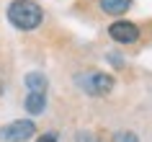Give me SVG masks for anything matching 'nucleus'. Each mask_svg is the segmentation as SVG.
I'll return each instance as SVG.
<instances>
[{"mask_svg": "<svg viewBox=\"0 0 152 142\" xmlns=\"http://www.w3.org/2000/svg\"><path fill=\"white\" fill-rule=\"evenodd\" d=\"M36 134V124L31 119H16L10 124L0 127V140L3 142H26Z\"/></svg>", "mask_w": 152, "mask_h": 142, "instance_id": "obj_3", "label": "nucleus"}, {"mask_svg": "<svg viewBox=\"0 0 152 142\" xmlns=\"http://www.w3.org/2000/svg\"><path fill=\"white\" fill-rule=\"evenodd\" d=\"M132 5V0H98V8L106 16H124Z\"/></svg>", "mask_w": 152, "mask_h": 142, "instance_id": "obj_5", "label": "nucleus"}, {"mask_svg": "<svg viewBox=\"0 0 152 142\" xmlns=\"http://www.w3.org/2000/svg\"><path fill=\"white\" fill-rule=\"evenodd\" d=\"M8 21L21 31H34L44 21V10L36 0H13L8 5Z\"/></svg>", "mask_w": 152, "mask_h": 142, "instance_id": "obj_1", "label": "nucleus"}, {"mask_svg": "<svg viewBox=\"0 0 152 142\" xmlns=\"http://www.w3.org/2000/svg\"><path fill=\"white\" fill-rule=\"evenodd\" d=\"M47 85H49V80L44 72H28L26 75V88H28V93H47Z\"/></svg>", "mask_w": 152, "mask_h": 142, "instance_id": "obj_6", "label": "nucleus"}, {"mask_svg": "<svg viewBox=\"0 0 152 142\" xmlns=\"http://www.w3.org/2000/svg\"><path fill=\"white\" fill-rule=\"evenodd\" d=\"M139 26L132 24V21H126V18H119V21H113L111 26H108V36H111L116 44H134L137 39H139Z\"/></svg>", "mask_w": 152, "mask_h": 142, "instance_id": "obj_4", "label": "nucleus"}, {"mask_svg": "<svg viewBox=\"0 0 152 142\" xmlns=\"http://www.w3.org/2000/svg\"><path fill=\"white\" fill-rule=\"evenodd\" d=\"M23 106H26V111L28 114H41V111L47 109V93H28L26 96V101H23Z\"/></svg>", "mask_w": 152, "mask_h": 142, "instance_id": "obj_7", "label": "nucleus"}, {"mask_svg": "<svg viewBox=\"0 0 152 142\" xmlns=\"http://www.w3.org/2000/svg\"><path fill=\"white\" fill-rule=\"evenodd\" d=\"M36 142H59V140H57V134H54V132H47V134H41Z\"/></svg>", "mask_w": 152, "mask_h": 142, "instance_id": "obj_9", "label": "nucleus"}, {"mask_svg": "<svg viewBox=\"0 0 152 142\" xmlns=\"http://www.w3.org/2000/svg\"><path fill=\"white\" fill-rule=\"evenodd\" d=\"M113 142H139V137L134 132H116L113 134Z\"/></svg>", "mask_w": 152, "mask_h": 142, "instance_id": "obj_8", "label": "nucleus"}, {"mask_svg": "<svg viewBox=\"0 0 152 142\" xmlns=\"http://www.w3.org/2000/svg\"><path fill=\"white\" fill-rule=\"evenodd\" d=\"M75 83H77V88L80 90H85L88 96H108L113 90V85H116V80H113V75H108V72H101V70H88V72H80L77 78H75Z\"/></svg>", "mask_w": 152, "mask_h": 142, "instance_id": "obj_2", "label": "nucleus"}, {"mask_svg": "<svg viewBox=\"0 0 152 142\" xmlns=\"http://www.w3.org/2000/svg\"><path fill=\"white\" fill-rule=\"evenodd\" d=\"M0 93H3V83H0Z\"/></svg>", "mask_w": 152, "mask_h": 142, "instance_id": "obj_10", "label": "nucleus"}]
</instances>
